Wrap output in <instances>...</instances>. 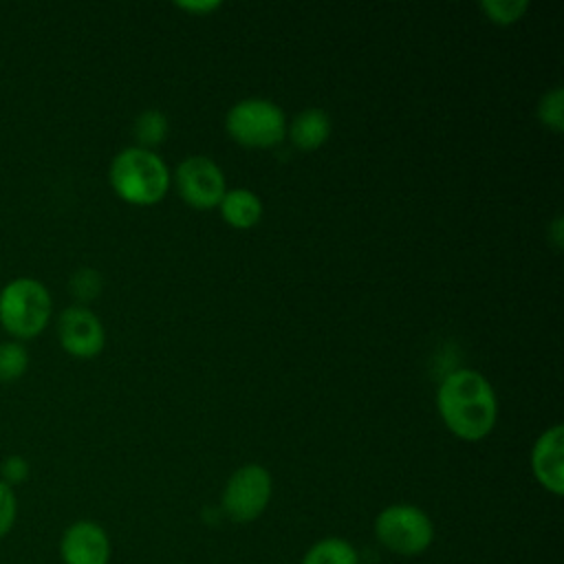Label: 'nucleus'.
<instances>
[{
  "label": "nucleus",
  "instance_id": "8",
  "mask_svg": "<svg viewBox=\"0 0 564 564\" xmlns=\"http://www.w3.org/2000/svg\"><path fill=\"white\" fill-rule=\"evenodd\" d=\"M57 339L77 359H93L104 350L106 330L101 319L84 304L66 306L57 317Z\"/></svg>",
  "mask_w": 564,
  "mask_h": 564
},
{
  "label": "nucleus",
  "instance_id": "18",
  "mask_svg": "<svg viewBox=\"0 0 564 564\" xmlns=\"http://www.w3.org/2000/svg\"><path fill=\"white\" fill-rule=\"evenodd\" d=\"M538 117L549 130L553 132L564 130V90L562 88H553L542 95L538 104Z\"/></svg>",
  "mask_w": 564,
  "mask_h": 564
},
{
  "label": "nucleus",
  "instance_id": "5",
  "mask_svg": "<svg viewBox=\"0 0 564 564\" xmlns=\"http://www.w3.org/2000/svg\"><path fill=\"white\" fill-rule=\"evenodd\" d=\"M225 128L229 137L245 148H273L286 134V117L278 104L249 97L229 108Z\"/></svg>",
  "mask_w": 564,
  "mask_h": 564
},
{
  "label": "nucleus",
  "instance_id": "11",
  "mask_svg": "<svg viewBox=\"0 0 564 564\" xmlns=\"http://www.w3.org/2000/svg\"><path fill=\"white\" fill-rule=\"evenodd\" d=\"M286 130L295 148L317 150L328 141L333 123L322 108H306L293 117Z\"/></svg>",
  "mask_w": 564,
  "mask_h": 564
},
{
  "label": "nucleus",
  "instance_id": "10",
  "mask_svg": "<svg viewBox=\"0 0 564 564\" xmlns=\"http://www.w3.org/2000/svg\"><path fill=\"white\" fill-rule=\"evenodd\" d=\"M535 480L553 496L564 494V427L557 423L544 430L531 449Z\"/></svg>",
  "mask_w": 564,
  "mask_h": 564
},
{
  "label": "nucleus",
  "instance_id": "14",
  "mask_svg": "<svg viewBox=\"0 0 564 564\" xmlns=\"http://www.w3.org/2000/svg\"><path fill=\"white\" fill-rule=\"evenodd\" d=\"M167 130H170L167 117L154 108L139 112L132 123V134H134L137 145L145 148V150H154L156 145H161L167 137Z\"/></svg>",
  "mask_w": 564,
  "mask_h": 564
},
{
  "label": "nucleus",
  "instance_id": "4",
  "mask_svg": "<svg viewBox=\"0 0 564 564\" xmlns=\"http://www.w3.org/2000/svg\"><path fill=\"white\" fill-rule=\"evenodd\" d=\"M375 538L394 555L416 557L434 542V522L421 507L394 502L377 513Z\"/></svg>",
  "mask_w": 564,
  "mask_h": 564
},
{
  "label": "nucleus",
  "instance_id": "21",
  "mask_svg": "<svg viewBox=\"0 0 564 564\" xmlns=\"http://www.w3.org/2000/svg\"><path fill=\"white\" fill-rule=\"evenodd\" d=\"M176 7L183 9V11H189V13H194V15H205V13H214V11L220 7V2H218V0H207V2H178Z\"/></svg>",
  "mask_w": 564,
  "mask_h": 564
},
{
  "label": "nucleus",
  "instance_id": "2",
  "mask_svg": "<svg viewBox=\"0 0 564 564\" xmlns=\"http://www.w3.org/2000/svg\"><path fill=\"white\" fill-rule=\"evenodd\" d=\"M108 181L121 200L145 207L167 194L170 170L154 150L130 145L112 156Z\"/></svg>",
  "mask_w": 564,
  "mask_h": 564
},
{
  "label": "nucleus",
  "instance_id": "16",
  "mask_svg": "<svg viewBox=\"0 0 564 564\" xmlns=\"http://www.w3.org/2000/svg\"><path fill=\"white\" fill-rule=\"evenodd\" d=\"M68 289L77 302H93L104 289V278L97 269L82 267L70 275Z\"/></svg>",
  "mask_w": 564,
  "mask_h": 564
},
{
  "label": "nucleus",
  "instance_id": "22",
  "mask_svg": "<svg viewBox=\"0 0 564 564\" xmlns=\"http://www.w3.org/2000/svg\"><path fill=\"white\" fill-rule=\"evenodd\" d=\"M551 236H553V245L560 249L562 247V218H555L551 225Z\"/></svg>",
  "mask_w": 564,
  "mask_h": 564
},
{
  "label": "nucleus",
  "instance_id": "12",
  "mask_svg": "<svg viewBox=\"0 0 564 564\" xmlns=\"http://www.w3.org/2000/svg\"><path fill=\"white\" fill-rule=\"evenodd\" d=\"M220 216L234 229H251L262 218V200L247 187L227 189L218 203Z\"/></svg>",
  "mask_w": 564,
  "mask_h": 564
},
{
  "label": "nucleus",
  "instance_id": "7",
  "mask_svg": "<svg viewBox=\"0 0 564 564\" xmlns=\"http://www.w3.org/2000/svg\"><path fill=\"white\" fill-rule=\"evenodd\" d=\"M176 189L187 205L196 209H209L220 203L227 185L223 170L209 156L194 154L178 163Z\"/></svg>",
  "mask_w": 564,
  "mask_h": 564
},
{
  "label": "nucleus",
  "instance_id": "19",
  "mask_svg": "<svg viewBox=\"0 0 564 564\" xmlns=\"http://www.w3.org/2000/svg\"><path fill=\"white\" fill-rule=\"evenodd\" d=\"M18 516V498L13 494V487H9L4 480H0V538H4Z\"/></svg>",
  "mask_w": 564,
  "mask_h": 564
},
{
  "label": "nucleus",
  "instance_id": "17",
  "mask_svg": "<svg viewBox=\"0 0 564 564\" xmlns=\"http://www.w3.org/2000/svg\"><path fill=\"white\" fill-rule=\"evenodd\" d=\"M480 9L494 24L509 26L527 13L529 2L527 0H485L480 2Z\"/></svg>",
  "mask_w": 564,
  "mask_h": 564
},
{
  "label": "nucleus",
  "instance_id": "9",
  "mask_svg": "<svg viewBox=\"0 0 564 564\" xmlns=\"http://www.w3.org/2000/svg\"><path fill=\"white\" fill-rule=\"evenodd\" d=\"M110 553L106 529L93 520H75L62 533L59 555L64 564H108Z\"/></svg>",
  "mask_w": 564,
  "mask_h": 564
},
{
  "label": "nucleus",
  "instance_id": "13",
  "mask_svg": "<svg viewBox=\"0 0 564 564\" xmlns=\"http://www.w3.org/2000/svg\"><path fill=\"white\" fill-rule=\"evenodd\" d=\"M302 564H359L357 549L337 535L317 540L302 557Z\"/></svg>",
  "mask_w": 564,
  "mask_h": 564
},
{
  "label": "nucleus",
  "instance_id": "15",
  "mask_svg": "<svg viewBox=\"0 0 564 564\" xmlns=\"http://www.w3.org/2000/svg\"><path fill=\"white\" fill-rule=\"evenodd\" d=\"M29 368V352L22 341L7 339L0 341V381L9 383L20 379Z\"/></svg>",
  "mask_w": 564,
  "mask_h": 564
},
{
  "label": "nucleus",
  "instance_id": "20",
  "mask_svg": "<svg viewBox=\"0 0 564 564\" xmlns=\"http://www.w3.org/2000/svg\"><path fill=\"white\" fill-rule=\"evenodd\" d=\"M29 478V463L18 456V454H11L7 456L2 463H0V480H4L9 487L13 485H20Z\"/></svg>",
  "mask_w": 564,
  "mask_h": 564
},
{
  "label": "nucleus",
  "instance_id": "3",
  "mask_svg": "<svg viewBox=\"0 0 564 564\" xmlns=\"http://www.w3.org/2000/svg\"><path fill=\"white\" fill-rule=\"evenodd\" d=\"M51 313V293L37 278L20 275L0 289V326L18 341L37 337L46 328Z\"/></svg>",
  "mask_w": 564,
  "mask_h": 564
},
{
  "label": "nucleus",
  "instance_id": "6",
  "mask_svg": "<svg viewBox=\"0 0 564 564\" xmlns=\"http://www.w3.org/2000/svg\"><path fill=\"white\" fill-rule=\"evenodd\" d=\"M271 491H273L271 474L262 465L258 463L242 465L225 482L223 496H220V509L231 522H238V524L253 522L269 507Z\"/></svg>",
  "mask_w": 564,
  "mask_h": 564
},
{
  "label": "nucleus",
  "instance_id": "1",
  "mask_svg": "<svg viewBox=\"0 0 564 564\" xmlns=\"http://www.w3.org/2000/svg\"><path fill=\"white\" fill-rule=\"evenodd\" d=\"M436 408L447 430L463 441L485 438L498 419V401L491 383L469 368L454 370L441 381Z\"/></svg>",
  "mask_w": 564,
  "mask_h": 564
}]
</instances>
